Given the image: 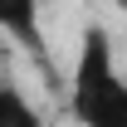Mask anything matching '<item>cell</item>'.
Returning <instances> with one entry per match:
<instances>
[{"mask_svg":"<svg viewBox=\"0 0 127 127\" xmlns=\"http://www.w3.org/2000/svg\"><path fill=\"white\" fill-rule=\"evenodd\" d=\"M68 112L78 127H127V78L112 59V39L103 25H88L78 39V59L68 78Z\"/></svg>","mask_w":127,"mask_h":127,"instance_id":"obj_1","label":"cell"},{"mask_svg":"<svg viewBox=\"0 0 127 127\" xmlns=\"http://www.w3.org/2000/svg\"><path fill=\"white\" fill-rule=\"evenodd\" d=\"M0 34L25 44L34 59H44V30H39V0H0Z\"/></svg>","mask_w":127,"mask_h":127,"instance_id":"obj_2","label":"cell"},{"mask_svg":"<svg viewBox=\"0 0 127 127\" xmlns=\"http://www.w3.org/2000/svg\"><path fill=\"white\" fill-rule=\"evenodd\" d=\"M0 127H44L39 108L20 93L15 83H0Z\"/></svg>","mask_w":127,"mask_h":127,"instance_id":"obj_3","label":"cell"},{"mask_svg":"<svg viewBox=\"0 0 127 127\" xmlns=\"http://www.w3.org/2000/svg\"><path fill=\"white\" fill-rule=\"evenodd\" d=\"M122 5H127V0H122Z\"/></svg>","mask_w":127,"mask_h":127,"instance_id":"obj_4","label":"cell"}]
</instances>
